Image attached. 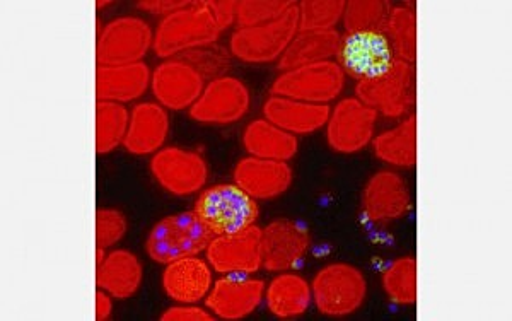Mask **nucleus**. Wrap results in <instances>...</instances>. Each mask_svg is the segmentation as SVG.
Returning <instances> with one entry per match:
<instances>
[{
	"label": "nucleus",
	"instance_id": "obj_5",
	"mask_svg": "<svg viewBox=\"0 0 512 321\" xmlns=\"http://www.w3.org/2000/svg\"><path fill=\"white\" fill-rule=\"evenodd\" d=\"M299 30L297 4L274 23L239 28L231 38V53L246 64H270L279 59Z\"/></svg>",
	"mask_w": 512,
	"mask_h": 321
},
{
	"label": "nucleus",
	"instance_id": "obj_12",
	"mask_svg": "<svg viewBox=\"0 0 512 321\" xmlns=\"http://www.w3.org/2000/svg\"><path fill=\"white\" fill-rule=\"evenodd\" d=\"M250 110V91L236 77L210 81L197 103L190 108V117L198 123L229 125L245 117Z\"/></svg>",
	"mask_w": 512,
	"mask_h": 321
},
{
	"label": "nucleus",
	"instance_id": "obj_23",
	"mask_svg": "<svg viewBox=\"0 0 512 321\" xmlns=\"http://www.w3.org/2000/svg\"><path fill=\"white\" fill-rule=\"evenodd\" d=\"M144 270L135 253L128 250L111 251L105 262L98 265L96 284L113 298H132L142 284Z\"/></svg>",
	"mask_w": 512,
	"mask_h": 321
},
{
	"label": "nucleus",
	"instance_id": "obj_13",
	"mask_svg": "<svg viewBox=\"0 0 512 321\" xmlns=\"http://www.w3.org/2000/svg\"><path fill=\"white\" fill-rule=\"evenodd\" d=\"M207 260L221 274H255L262 269V229L256 226L216 236L207 246Z\"/></svg>",
	"mask_w": 512,
	"mask_h": 321
},
{
	"label": "nucleus",
	"instance_id": "obj_21",
	"mask_svg": "<svg viewBox=\"0 0 512 321\" xmlns=\"http://www.w3.org/2000/svg\"><path fill=\"white\" fill-rule=\"evenodd\" d=\"M169 132L168 113L156 103L137 105L130 115L128 132L123 146L130 154L147 156L159 151Z\"/></svg>",
	"mask_w": 512,
	"mask_h": 321
},
{
	"label": "nucleus",
	"instance_id": "obj_6",
	"mask_svg": "<svg viewBox=\"0 0 512 321\" xmlns=\"http://www.w3.org/2000/svg\"><path fill=\"white\" fill-rule=\"evenodd\" d=\"M355 94L362 105L374 108L384 117H403L415 103L414 65L396 59L381 76L357 82Z\"/></svg>",
	"mask_w": 512,
	"mask_h": 321
},
{
	"label": "nucleus",
	"instance_id": "obj_16",
	"mask_svg": "<svg viewBox=\"0 0 512 321\" xmlns=\"http://www.w3.org/2000/svg\"><path fill=\"white\" fill-rule=\"evenodd\" d=\"M204 77L181 60H169L152 74V93L169 110H185L204 93Z\"/></svg>",
	"mask_w": 512,
	"mask_h": 321
},
{
	"label": "nucleus",
	"instance_id": "obj_33",
	"mask_svg": "<svg viewBox=\"0 0 512 321\" xmlns=\"http://www.w3.org/2000/svg\"><path fill=\"white\" fill-rule=\"evenodd\" d=\"M181 62L193 67L205 79H221L231 69V53L219 45L195 48L181 55Z\"/></svg>",
	"mask_w": 512,
	"mask_h": 321
},
{
	"label": "nucleus",
	"instance_id": "obj_38",
	"mask_svg": "<svg viewBox=\"0 0 512 321\" xmlns=\"http://www.w3.org/2000/svg\"><path fill=\"white\" fill-rule=\"evenodd\" d=\"M111 310H113V304H111L110 294L99 289L96 292V320L105 321L111 316Z\"/></svg>",
	"mask_w": 512,
	"mask_h": 321
},
{
	"label": "nucleus",
	"instance_id": "obj_3",
	"mask_svg": "<svg viewBox=\"0 0 512 321\" xmlns=\"http://www.w3.org/2000/svg\"><path fill=\"white\" fill-rule=\"evenodd\" d=\"M195 214L209 226L216 236L233 234L255 226L260 216L256 200L238 185H214L198 197Z\"/></svg>",
	"mask_w": 512,
	"mask_h": 321
},
{
	"label": "nucleus",
	"instance_id": "obj_7",
	"mask_svg": "<svg viewBox=\"0 0 512 321\" xmlns=\"http://www.w3.org/2000/svg\"><path fill=\"white\" fill-rule=\"evenodd\" d=\"M345 86V74L335 62L304 65L277 77L272 93L280 98L326 105L338 98Z\"/></svg>",
	"mask_w": 512,
	"mask_h": 321
},
{
	"label": "nucleus",
	"instance_id": "obj_37",
	"mask_svg": "<svg viewBox=\"0 0 512 321\" xmlns=\"http://www.w3.org/2000/svg\"><path fill=\"white\" fill-rule=\"evenodd\" d=\"M193 2L188 0H147V2H137V7L144 11L156 14V16H171L181 9H187L192 6Z\"/></svg>",
	"mask_w": 512,
	"mask_h": 321
},
{
	"label": "nucleus",
	"instance_id": "obj_11",
	"mask_svg": "<svg viewBox=\"0 0 512 321\" xmlns=\"http://www.w3.org/2000/svg\"><path fill=\"white\" fill-rule=\"evenodd\" d=\"M151 171L159 185L176 197H187L204 187L209 178V168L198 152L180 147H166L156 152L151 161Z\"/></svg>",
	"mask_w": 512,
	"mask_h": 321
},
{
	"label": "nucleus",
	"instance_id": "obj_22",
	"mask_svg": "<svg viewBox=\"0 0 512 321\" xmlns=\"http://www.w3.org/2000/svg\"><path fill=\"white\" fill-rule=\"evenodd\" d=\"M152 76L146 64L122 67H98L96 71V98L98 101L128 103L144 96Z\"/></svg>",
	"mask_w": 512,
	"mask_h": 321
},
{
	"label": "nucleus",
	"instance_id": "obj_1",
	"mask_svg": "<svg viewBox=\"0 0 512 321\" xmlns=\"http://www.w3.org/2000/svg\"><path fill=\"white\" fill-rule=\"evenodd\" d=\"M224 31L212 11L210 0L193 2L187 9L161 21L152 47L159 59H169L178 53L214 45Z\"/></svg>",
	"mask_w": 512,
	"mask_h": 321
},
{
	"label": "nucleus",
	"instance_id": "obj_28",
	"mask_svg": "<svg viewBox=\"0 0 512 321\" xmlns=\"http://www.w3.org/2000/svg\"><path fill=\"white\" fill-rule=\"evenodd\" d=\"M391 7L386 0H350L345 4L344 26L347 33H384L390 23Z\"/></svg>",
	"mask_w": 512,
	"mask_h": 321
},
{
	"label": "nucleus",
	"instance_id": "obj_15",
	"mask_svg": "<svg viewBox=\"0 0 512 321\" xmlns=\"http://www.w3.org/2000/svg\"><path fill=\"white\" fill-rule=\"evenodd\" d=\"M412 209L407 183L395 171H378L371 176L362 192V211L374 222L402 219Z\"/></svg>",
	"mask_w": 512,
	"mask_h": 321
},
{
	"label": "nucleus",
	"instance_id": "obj_27",
	"mask_svg": "<svg viewBox=\"0 0 512 321\" xmlns=\"http://www.w3.org/2000/svg\"><path fill=\"white\" fill-rule=\"evenodd\" d=\"M374 154L384 163L398 168H412L417 163V117L410 115L395 129L373 141Z\"/></svg>",
	"mask_w": 512,
	"mask_h": 321
},
{
	"label": "nucleus",
	"instance_id": "obj_2",
	"mask_svg": "<svg viewBox=\"0 0 512 321\" xmlns=\"http://www.w3.org/2000/svg\"><path fill=\"white\" fill-rule=\"evenodd\" d=\"M216 234L192 212L164 217L152 228L146 241L147 255L154 262L169 265L181 258L197 257L207 250Z\"/></svg>",
	"mask_w": 512,
	"mask_h": 321
},
{
	"label": "nucleus",
	"instance_id": "obj_18",
	"mask_svg": "<svg viewBox=\"0 0 512 321\" xmlns=\"http://www.w3.org/2000/svg\"><path fill=\"white\" fill-rule=\"evenodd\" d=\"M234 181L255 200L277 199L292 185V168L286 161L241 159L234 168Z\"/></svg>",
	"mask_w": 512,
	"mask_h": 321
},
{
	"label": "nucleus",
	"instance_id": "obj_29",
	"mask_svg": "<svg viewBox=\"0 0 512 321\" xmlns=\"http://www.w3.org/2000/svg\"><path fill=\"white\" fill-rule=\"evenodd\" d=\"M128 111L120 103L98 101L96 105V152L108 154L123 144L127 137Z\"/></svg>",
	"mask_w": 512,
	"mask_h": 321
},
{
	"label": "nucleus",
	"instance_id": "obj_36",
	"mask_svg": "<svg viewBox=\"0 0 512 321\" xmlns=\"http://www.w3.org/2000/svg\"><path fill=\"white\" fill-rule=\"evenodd\" d=\"M163 321H212L214 316L210 315L209 311L197 308V306H190V304H183V306H173L168 311H164L161 316Z\"/></svg>",
	"mask_w": 512,
	"mask_h": 321
},
{
	"label": "nucleus",
	"instance_id": "obj_10",
	"mask_svg": "<svg viewBox=\"0 0 512 321\" xmlns=\"http://www.w3.org/2000/svg\"><path fill=\"white\" fill-rule=\"evenodd\" d=\"M378 111L362 105L357 98L340 101L326 127V141L332 151L354 154L373 141Z\"/></svg>",
	"mask_w": 512,
	"mask_h": 321
},
{
	"label": "nucleus",
	"instance_id": "obj_20",
	"mask_svg": "<svg viewBox=\"0 0 512 321\" xmlns=\"http://www.w3.org/2000/svg\"><path fill=\"white\" fill-rule=\"evenodd\" d=\"M163 287L169 298L178 303H198L207 298L212 287V270L202 258H181L164 270Z\"/></svg>",
	"mask_w": 512,
	"mask_h": 321
},
{
	"label": "nucleus",
	"instance_id": "obj_30",
	"mask_svg": "<svg viewBox=\"0 0 512 321\" xmlns=\"http://www.w3.org/2000/svg\"><path fill=\"white\" fill-rule=\"evenodd\" d=\"M383 287L393 303L414 304L417 301V260L402 257L390 263L384 270Z\"/></svg>",
	"mask_w": 512,
	"mask_h": 321
},
{
	"label": "nucleus",
	"instance_id": "obj_25",
	"mask_svg": "<svg viewBox=\"0 0 512 321\" xmlns=\"http://www.w3.org/2000/svg\"><path fill=\"white\" fill-rule=\"evenodd\" d=\"M243 146L253 158L270 161H289L299 149L296 135L279 129L268 120H255L246 127Z\"/></svg>",
	"mask_w": 512,
	"mask_h": 321
},
{
	"label": "nucleus",
	"instance_id": "obj_8",
	"mask_svg": "<svg viewBox=\"0 0 512 321\" xmlns=\"http://www.w3.org/2000/svg\"><path fill=\"white\" fill-rule=\"evenodd\" d=\"M154 43L151 26L140 18H118L106 24L96 47L98 67L140 64Z\"/></svg>",
	"mask_w": 512,
	"mask_h": 321
},
{
	"label": "nucleus",
	"instance_id": "obj_32",
	"mask_svg": "<svg viewBox=\"0 0 512 321\" xmlns=\"http://www.w3.org/2000/svg\"><path fill=\"white\" fill-rule=\"evenodd\" d=\"M344 0H304L299 2V30L297 33L306 31H328L344 18Z\"/></svg>",
	"mask_w": 512,
	"mask_h": 321
},
{
	"label": "nucleus",
	"instance_id": "obj_19",
	"mask_svg": "<svg viewBox=\"0 0 512 321\" xmlns=\"http://www.w3.org/2000/svg\"><path fill=\"white\" fill-rule=\"evenodd\" d=\"M265 120L277 125L289 134L308 135L323 129L330 120V106L313 105L303 101L274 96L263 105Z\"/></svg>",
	"mask_w": 512,
	"mask_h": 321
},
{
	"label": "nucleus",
	"instance_id": "obj_4",
	"mask_svg": "<svg viewBox=\"0 0 512 321\" xmlns=\"http://www.w3.org/2000/svg\"><path fill=\"white\" fill-rule=\"evenodd\" d=\"M311 291L321 315H352L366 301V277L349 263H330L315 275Z\"/></svg>",
	"mask_w": 512,
	"mask_h": 321
},
{
	"label": "nucleus",
	"instance_id": "obj_24",
	"mask_svg": "<svg viewBox=\"0 0 512 321\" xmlns=\"http://www.w3.org/2000/svg\"><path fill=\"white\" fill-rule=\"evenodd\" d=\"M342 36L337 30L297 33L284 55L280 57V71H292L304 65L320 64L335 57Z\"/></svg>",
	"mask_w": 512,
	"mask_h": 321
},
{
	"label": "nucleus",
	"instance_id": "obj_9",
	"mask_svg": "<svg viewBox=\"0 0 512 321\" xmlns=\"http://www.w3.org/2000/svg\"><path fill=\"white\" fill-rule=\"evenodd\" d=\"M338 65L344 74L364 81L381 76L395 64V52L384 33H347L337 52Z\"/></svg>",
	"mask_w": 512,
	"mask_h": 321
},
{
	"label": "nucleus",
	"instance_id": "obj_17",
	"mask_svg": "<svg viewBox=\"0 0 512 321\" xmlns=\"http://www.w3.org/2000/svg\"><path fill=\"white\" fill-rule=\"evenodd\" d=\"M263 292L265 282L262 279L233 274L216 282L205 303L222 320H243L260 306Z\"/></svg>",
	"mask_w": 512,
	"mask_h": 321
},
{
	"label": "nucleus",
	"instance_id": "obj_26",
	"mask_svg": "<svg viewBox=\"0 0 512 321\" xmlns=\"http://www.w3.org/2000/svg\"><path fill=\"white\" fill-rule=\"evenodd\" d=\"M313 291L301 275L282 274L272 281L267 291V306L272 315L282 320L297 318L308 311Z\"/></svg>",
	"mask_w": 512,
	"mask_h": 321
},
{
	"label": "nucleus",
	"instance_id": "obj_35",
	"mask_svg": "<svg viewBox=\"0 0 512 321\" xmlns=\"http://www.w3.org/2000/svg\"><path fill=\"white\" fill-rule=\"evenodd\" d=\"M127 233V219L117 209H99L96 212V245L110 248L117 245Z\"/></svg>",
	"mask_w": 512,
	"mask_h": 321
},
{
	"label": "nucleus",
	"instance_id": "obj_34",
	"mask_svg": "<svg viewBox=\"0 0 512 321\" xmlns=\"http://www.w3.org/2000/svg\"><path fill=\"white\" fill-rule=\"evenodd\" d=\"M292 6V0H243L236 2V21L241 28L274 23Z\"/></svg>",
	"mask_w": 512,
	"mask_h": 321
},
{
	"label": "nucleus",
	"instance_id": "obj_14",
	"mask_svg": "<svg viewBox=\"0 0 512 321\" xmlns=\"http://www.w3.org/2000/svg\"><path fill=\"white\" fill-rule=\"evenodd\" d=\"M311 246V234L301 222L275 219L262 229V267L284 272L296 267Z\"/></svg>",
	"mask_w": 512,
	"mask_h": 321
},
{
	"label": "nucleus",
	"instance_id": "obj_31",
	"mask_svg": "<svg viewBox=\"0 0 512 321\" xmlns=\"http://www.w3.org/2000/svg\"><path fill=\"white\" fill-rule=\"evenodd\" d=\"M386 35L390 38L396 59L414 65L417 60V16H415V12L403 9V7H395L391 11Z\"/></svg>",
	"mask_w": 512,
	"mask_h": 321
}]
</instances>
